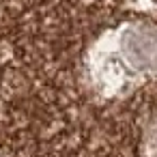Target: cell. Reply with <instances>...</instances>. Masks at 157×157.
I'll use <instances>...</instances> for the list:
<instances>
[{
    "label": "cell",
    "instance_id": "cell-1",
    "mask_svg": "<svg viewBox=\"0 0 157 157\" xmlns=\"http://www.w3.org/2000/svg\"><path fill=\"white\" fill-rule=\"evenodd\" d=\"M114 75L112 88L121 86L123 82L138 80V78H153L157 75V28L148 24H129L118 30L112 43V56L108 63H97V80L105 88L112 73Z\"/></svg>",
    "mask_w": 157,
    "mask_h": 157
},
{
    "label": "cell",
    "instance_id": "cell-2",
    "mask_svg": "<svg viewBox=\"0 0 157 157\" xmlns=\"http://www.w3.org/2000/svg\"><path fill=\"white\" fill-rule=\"evenodd\" d=\"M155 144H157V140H155Z\"/></svg>",
    "mask_w": 157,
    "mask_h": 157
}]
</instances>
